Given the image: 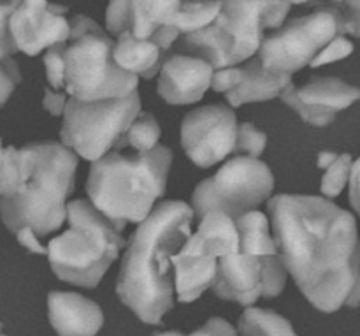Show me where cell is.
I'll list each match as a JSON object with an SVG mask.
<instances>
[{"label":"cell","instance_id":"obj_1","mask_svg":"<svg viewBox=\"0 0 360 336\" xmlns=\"http://www.w3.org/2000/svg\"><path fill=\"white\" fill-rule=\"evenodd\" d=\"M281 261L315 309L347 305L360 278V239L350 211L319 196L280 194L267 203Z\"/></svg>","mask_w":360,"mask_h":336},{"label":"cell","instance_id":"obj_2","mask_svg":"<svg viewBox=\"0 0 360 336\" xmlns=\"http://www.w3.org/2000/svg\"><path fill=\"white\" fill-rule=\"evenodd\" d=\"M193 210L181 201H165L134 231L122 259L116 294L143 323L160 324L174 306L171 257L192 236Z\"/></svg>","mask_w":360,"mask_h":336},{"label":"cell","instance_id":"obj_3","mask_svg":"<svg viewBox=\"0 0 360 336\" xmlns=\"http://www.w3.org/2000/svg\"><path fill=\"white\" fill-rule=\"evenodd\" d=\"M115 44L94 20L74 16L65 42L44 55L46 77L55 92L83 102L123 99L137 92L139 77L125 73L115 60Z\"/></svg>","mask_w":360,"mask_h":336},{"label":"cell","instance_id":"obj_4","mask_svg":"<svg viewBox=\"0 0 360 336\" xmlns=\"http://www.w3.org/2000/svg\"><path fill=\"white\" fill-rule=\"evenodd\" d=\"M171 162V148L162 144L150 154L129 148L109 151L91 164L86 182L90 203L118 231L127 222L143 224L153 213L155 201L164 196Z\"/></svg>","mask_w":360,"mask_h":336},{"label":"cell","instance_id":"obj_5","mask_svg":"<svg viewBox=\"0 0 360 336\" xmlns=\"http://www.w3.org/2000/svg\"><path fill=\"white\" fill-rule=\"evenodd\" d=\"M28 180L13 196L0 197V217L16 235L30 229L37 238L58 231L67 222V197L74 190L77 155L60 143H34L23 147Z\"/></svg>","mask_w":360,"mask_h":336},{"label":"cell","instance_id":"obj_6","mask_svg":"<svg viewBox=\"0 0 360 336\" xmlns=\"http://www.w3.org/2000/svg\"><path fill=\"white\" fill-rule=\"evenodd\" d=\"M292 2H221L210 27L181 35L172 51L204 60L217 70L241 66L259 55L266 30L281 28Z\"/></svg>","mask_w":360,"mask_h":336},{"label":"cell","instance_id":"obj_7","mask_svg":"<svg viewBox=\"0 0 360 336\" xmlns=\"http://www.w3.org/2000/svg\"><path fill=\"white\" fill-rule=\"evenodd\" d=\"M67 222L69 229L48 243L49 266L60 280L97 287L125 247L122 231L84 199L67 204Z\"/></svg>","mask_w":360,"mask_h":336},{"label":"cell","instance_id":"obj_8","mask_svg":"<svg viewBox=\"0 0 360 336\" xmlns=\"http://www.w3.org/2000/svg\"><path fill=\"white\" fill-rule=\"evenodd\" d=\"M141 115L137 92L123 99L83 102L69 97L60 130L62 144L90 162L101 161L115 150Z\"/></svg>","mask_w":360,"mask_h":336},{"label":"cell","instance_id":"obj_9","mask_svg":"<svg viewBox=\"0 0 360 336\" xmlns=\"http://www.w3.org/2000/svg\"><path fill=\"white\" fill-rule=\"evenodd\" d=\"M274 176L259 158L239 157L225 162L213 178H206L192 194V210L199 222L211 211H221L232 220L255 210L269 199Z\"/></svg>","mask_w":360,"mask_h":336},{"label":"cell","instance_id":"obj_10","mask_svg":"<svg viewBox=\"0 0 360 336\" xmlns=\"http://www.w3.org/2000/svg\"><path fill=\"white\" fill-rule=\"evenodd\" d=\"M345 35L343 23L333 2L322 4L308 16L294 18L274 34L266 35L259 51L260 62L267 70L292 76L334 41Z\"/></svg>","mask_w":360,"mask_h":336},{"label":"cell","instance_id":"obj_11","mask_svg":"<svg viewBox=\"0 0 360 336\" xmlns=\"http://www.w3.org/2000/svg\"><path fill=\"white\" fill-rule=\"evenodd\" d=\"M287 268L278 256H253L236 252L218 261L214 294L227 301L252 306L259 298H276L283 292Z\"/></svg>","mask_w":360,"mask_h":336},{"label":"cell","instance_id":"obj_12","mask_svg":"<svg viewBox=\"0 0 360 336\" xmlns=\"http://www.w3.org/2000/svg\"><path fill=\"white\" fill-rule=\"evenodd\" d=\"M238 130V118L229 106H202L183 120L181 147L193 164L211 168L234 154Z\"/></svg>","mask_w":360,"mask_h":336},{"label":"cell","instance_id":"obj_13","mask_svg":"<svg viewBox=\"0 0 360 336\" xmlns=\"http://www.w3.org/2000/svg\"><path fill=\"white\" fill-rule=\"evenodd\" d=\"M179 6L181 2H111L105 23L116 37L129 32L137 39H157L172 49L181 37L176 28Z\"/></svg>","mask_w":360,"mask_h":336},{"label":"cell","instance_id":"obj_14","mask_svg":"<svg viewBox=\"0 0 360 336\" xmlns=\"http://www.w3.org/2000/svg\"><path fill=\"white\" fill-rule=\"evenodd\" d=\"M67 7L39 0L20 2L11 16V34L18 51L28 56L65 42L70 35V21L65 18Z\"/></svg>","mask_w":360,"mask_h":336},{"label":"cell","instance_id":"obj_15","mask_svg":"<svg viewBox=\"0 0 360 336\" xmlns=\"http://www.w3.org/2000/svg\"><path fill=\"white\" fill-rule=\"evenodd\" d=\"M306 123L326 127L336 115L360 101V88L345 83L340 77H311L304 87H288L280 95Z\"/></svg>","mask_w":360,"mask_h":336},{"label":"cell","instance_id":"obj_16","mask_svg":"<svg viewBox=\"0 0 360 336\" xmlns=\"http://www.w3.org/2000/svg\"><path fill=\"white\" fill-rule=\"evenodd\" d=\"M213 76L214 69L207 62L171 49L158 76V94L169 104H193L210 90Z\"/></svg>","mask_w":360,"mask_h":336},{"label":"cell","instance_id":"obj_17","mask_svg":"<svg viewBox=\"0 0 360 336\" xmlns=\"http://www.w3.org/2000/svg\"><path fill=\"white\" fill-rule=\"evenodd\" d=\"M48 316L58 336H95L104 324L101 306L77 292H49Z\"/></svg>","mask_w":360,"mask_h":336},{"label":"cell","instance_id":"obj_18","mask_svg":"<svg viewBox=\"0 0 360 336\" xmlns=\"http://www.w3.org/2000/svg\"><path fill=\"white\" fill-rule=\"evenodd\" d=\"M181 252L217 261L239 252V231L236 220L221 211H211L200 220L199 229L183 245Z\"/></svg>","mask_w":360,"mask_h":336},{"label":"cell","instance_id":"obj_19","mask_svg":"<svg viewBox=\"0 0 360 336\" xmlns=\"http://www.w3.org/2000/svg\"><path fill=\"white\" fill-rule=\"evenodd\" d=\"M238 67V87L225 95L232 108H239L246 102L271 101L274 97H280L288 87L294 85L292 83V76L267 70L264 63L260 62L259 55Z\"/></svg>","mask_w":360,"mask_h":336},{"label":"cell","instance_id":"obj_20","mask_svg":"<svg viewBox=\"0 0 360 336\" xmlns=\"http://www.w3.org/2000/svg\"><path fill=\"white\" fill-rule=\"evenodd\" d=\"M171 49L157 39H137L125 32L115 44V60L125 73L151 80L162 70Z\"/></svg>","mask_w":360,"mask_h":336},{"label":"cell","instance_id":"obj_21","mask_svg":"<svg viewBox=\"0 0 360 336\" xmlns=\"http://www.w3.org/2000/svg\"><path fill=\"white\" fill-rule=\"evenodd\" d=\"M174 266L176 294L181 303H192L213 285L218 271V261L210 257L188 256L178 252L171 257Z\"/></svg>","mask_w":360,"mask_h":336},{"label":"cell","instance_id":"obj_22","mask_svg":"<svg viewBox=\"0 0 360 336\" xmlns=\"http://www.w3.org/2000/svg\"><path fill=\"white\" fill-rule=\"evenodd\" d=\"M239 231V252L253 256H278V247L269 232V220L259 210L236 220Z\"/></svg>","mask_w":360,"mask_h":336},{"label":"cell","instance_id":"obj_23","mask_svg":"<svg viewBox=\"0 0 360 336\" xmlns=\"http://www.w3.org/2000/svg\"><path fill=\"white\" fill-rule=\"evenodd\" d=\"M239 333L241 336H297L290 323L280 313L253 306L246 309L239 319Z\"/></svg>","mask_w":360,"mask_h":336},{"label":"cell","instance_id":"obj_24","mask_svg":"<svg viewBox=\"0 0 360 336\" xmlns=\"http://www.w3.org/2000/svg\"><path fill=\"white\" fill-rule=\"evenodd\" d=\"M158 137H160V127L157 120L150 113H141L139 118L130 125L125 136L118 141L115 150H129L137 154H150L158 147Z\"/></svg>","mask_w":360,"mask_h":336},{"label":"cell","instance_id":"obj_25","mask_svg":"<svg viewBox=\"0 0 360 336\" xmlns=\"http://www.w3.org/2000/svg\"><path fill=\"white\" fill-rule=\"evenodd\" d=\"M221 11V2H181L176 16V28L181 35L210 27Z\"/></svg>","mask_w":360,"mask_h":336},{"label":"cell","instance_id":"obj_26","mask_svg":"<svg viewBox=\"0 0 360 336\" xmlns=\"http://www.w3.org/2000/svg\"><path fill=\"white\" fill-rule=\"evenodd\" d=\"M352 168H354V161H352L350 154H340L333 166L326 169V175L322 176V185L320 190L326 197H338L341 190L345 189L352 176Z\"/></svg>","mask_w":360,"mask_h":336},{"label":"cell","instance_id":"obj_27","mask_svg":"<svg viewBox=\"0 0 360 336\" xmlns=\"http://www.w3.org/2000/svg\"><path fill=\"white\" fill-rule=\"evenodd\" d=\"M267 144V136L260 132L253 123L243 122L239 123L238 130V143H236V157L243 155V157L259 158L262 155L264 148Z\"/></svg>","mask_w":360,"mask_h":336},{"label":"cell","instance_id":"obj_28","mask_svg":"<svg viewBox=\"0 0 360 336\" xmlns=\"http://www.w3.org/2000/svg\"><path fill=\"white\" fill-rule=\"evenodd\" d=\"M18 6L20 2H0V62L18 53L16 42L11 34V16Z\"/></svg>","mask_w":360,"mask_h":336},{"label":"cell","instance_id":"obj_29","mask_svg":"<svg viewBox=\"0 0 360 336\" xmlns=\"http://www.w3.org/2000/svg\"><path fill=\"white\" fill-rule=\"evenodd\" d=\"M21 83V73L18 63L13 58L0 62V108L9 101L14 88Z\"/></svg>","mask_w":360,"mask_h":336},{"label":"cell","instance_id":"obj_30","mask_svg":"<svg viewBox=\"0 0 360 336\" xmlns=\"http://www.w3.org/2000/svg\"><path fill=\"white\" fill-rule=\"evenodd\" d=\"M352 51H354V44H352V41H348L345 35H341V37L334 39V41L330 42V44L327 46V48L323 49L315 60H313V63L309 67H320L330 62H338V60H343L347 58V56H350Z\"/></svg>","mask_w":360,"mask_h":336},{"label":"cell","instance_id":"obj_31","mask_svg":"<svg viewBox=\"0 0 360 336\" xmlns=\"http://www.w3.org/2000/svg\"><path fill=\"white\" fill-rule=\"evenodd\" d=\"M343 23L345 34L360 39V2H333Z\"/></svg>","mask_w":360,"mask_h":336},{"label":"cell","instance_id":"obj_32","mask_svg":"<svg viewBox=\"0 0 360 336\" xmlns=\"http://www.w3.org/2000/svg\"><path fill=\"white\" fill-rule=\"evenodd\" d=\"M153 336H238L234 328L224 319H211L204 324L200 330L193 331L190 335L178 333V331H165V333H155Z\"/></svg>","mask_w":360,"mask_h":336},{"label":"cell","instance_id":"obj_33","mask_svg":"<svg viewBox=\"0 0 360 336\" xmlns=\"http://www.w3.org/2000/svg\"><path fill=\"white\" fill-rule=\"evenodd\" d=\"M69 97H67L63 92H53L51 88H46L44 90V109L53 116H60L65 111V106Z\"/></svg>","mask_w":360,"mask_h":336},{"label":"cell","instance_id":"obj_34","mask_svg":"<svg viewBox=\"0 0 360 336\" xmlns=\"http://www.w3.org/2000/svg\"><path fill=\"white\" fill-rule=\"evenodd\" d=\"M16 238H18V242H20L25 249L30 250L32 254L48 256V247H42L37 236H35L30 229H21V231H18Z\"/></svg>","mask_w":360,"mask_h":336},{"label":"cell","instance_id":"obj_35","mask_svg":"<svg viewBox=\"0 0 360 336\" xmlns=\"http://www.w3.org/2000/svg\"><path fill=\"white\" fill-rule=\"evenodd\" d=\"M350 204L355 211L360 215V158L354 162L350 176Z\"/></svg>","mask_w":360,"mask_h":336},{"label":"cell","instance_id":"obj_36","mask_svg":"<svg viewBox=\"0 0 360 336\" xmlns=\"http://www.w3.org/2000/svg\"><path fill=\"white\" fill-rule=\"evenodd\" d=\"M338 157H340V154H336V151H322V154L319 155V168L329 169L330 166L336 162Z\"/></svg>","mask_w":360,"mask_h":336},{"label":"cell","instance_id":"obj_37","mask_svg":"<svg viewBox=\"0 0 360 336\" xmlns=\"http://www.w3.org/2000/svg\"><path fill=\"white\" fill-rule=\"evenodd\" d=\"M360 305V278L357 282V285H355L354 292H352L350 299L347 301V306H352V309H355V306Z\"/></svg>","mask_w":360,"mask_h":336},{"label":"cell","instance_id":"obj_38","mask_svg":"<svg viewBox=\"0 0 360 336\" xmlns=\"http://www.w3.org/2000/svg\"><path fill=\"white\" fill-rule=\"evenodd\" d=\"M6 196V182H4V173H2V158H0V197Z\"/></svg>","mask_w":360,"mask_h":336},{"label":"cell","instance_id":"obj_39","mask_svg":"<svg viewBox=\"0 0 360 336\" xmlns=\"http://www.w3.org/2000/svg\"><path fill=\"white\" fill-rule=\"evenodd\" d=\"M4 155V148H2V141H0V158H2Z\"/></svg>","mask_w":360,"mask_h":336},{"label":"cell","instance_id":"obj_40","mask_svg":"<svg viewBox=\"0 0 360 336\" xmlns=\"http://www.w3.org/2000/svg\"><path fill=\"white\" fill-rule=\"evenodd\" d=\"M0 336H7V335H4V331H2V324H0Z\"/></svg>","mask_w":360,"mask_h":336}]
</instances>
